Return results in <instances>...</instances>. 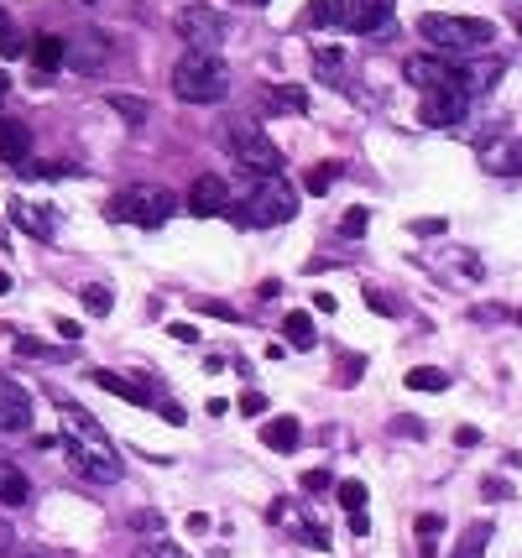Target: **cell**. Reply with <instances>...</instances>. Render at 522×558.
I'll return each instance as SVG.
<instances>
[{
  "label": "cell",
  "mask_w": 522,
  "mask_h": 558,
  "mask_svg": "<svg viewBox=\"0 0 522 558\" xmlns=\"http://www.w3.org/2000/svg\"><path fill=\"white\" fill-rule=\"evenodd\" d=\"M53 407H58V418H63V438H68V465L79 469V475H90V480H99V486L121 480V454H116V438L105 434V428H99L90 412L73 402V397L53 392Z\"/></svg>",
  "instance_id": "cell-1"
},
{
  "label": "cell",
  "mask_w": 522,
  "mask_h": 558,
  "mask_svg": "<svg viewBox=\"0 0 522 558\" xmlns=\"http://www.w3.org/2000/svg\"><path fill=\"white\" fill-rule=\"evenodd\" d=\"M173 94L184 105H219L230 94V68L215 53H193L188 47L184 58L173 63Z\"/></svg>",
  "instance_id": "cell-2"
},
{
  "label": "cell",
  "mask_w": 522,
  "mask_h": 558,
  "mask_svg": "<svg viewBox=\"0 0 522 558\" xmlns=\"http://www.w3.org/2000/svg\"><path fill=\"white\" fill-rule=\"evenodd\" d=\"M418 37L433 53H481V47L496 42V27L481 21V16H439V11H429V16H418Z\"/></svg>",
  "instance_id": "cell-3"
},
{
  "label": "cell",
  "mask_w": 522,
  "mask_h": 558,
  "mask_svg": "<svg viewBox=\"0 0 522 558\" xmlns=\"http://www.w3.org/2000/svg\"><path fill=\"white\" fill-rule=\"evenodd\" d=\"M293 215H298V188L287 183V178H256L246 188V199H241V209H235V219L241 224H256V230L287 224Z\"/></svg>",
  "instance_id": "cell-4"
},
{
  "label": "cell",
  "mask_w": 522,
  "mask_h": 558,
  "mask_svg": "<svg viewBox=\"0 0 522 558\" xmlns=\"http://www.w3.org/2000/svg\"><path fill=\"white\" fill-rule=\"evenodd\" d=\"M178 209V199L167 193V188H125V193H116L110 199V209L105 215L110 219H125V224H141V230H157L162 219Z\"/></svg>",
  "instance_id": "cell-5"
},
{
  "label": "cell",
  "mask_w": 522,
  "mask_h": 558,
  "mask_svg": "<svg viewBox=\"0 0 522 558\" xmlns=\"http://www.w3.org/2000/svg\"><path fill=\"white\" fill-rule=\"evenodd\" d=\"M225 141H230V152L241 156V167H251L256 178H282V147L267 141V131L261 125H230L225 131Z\"/></svg>",
  "instance_id": "cell-6"
},
{
  "label": "cell",
  "mask_w": 522,
  "mask_h": 558,
  "mask_svg": "<svg viewBox=\"0 0 522 558\" xmlns=\"http://www.w3.org/2000/svg\"><path fill=\"white\" fill-rule=\"evenodd\" d=\"M173 27H178L184 42H193V53H215L219 42H225V16H219L215 5H184L173 16Z\"/></svg>",
  "instance_id": "cell-7"
},
{
  "label": "cell",
  "mask_w": 522,
  "mask_h": 558,
  "mask_svg": "<svg viewBox=\"0 0 522 558\" xmlns=\"http://www.w3.org/2000/svg\"><path fill=\"white\" fill-rule=\"evenodd\" d=\"M465 110H470V94L460 84H444V89H429L424 94V105H418V121L433 125V131H449V125L465 121Z\"/></svg>",
  "instance_id": "cell-8"
},
{
  "label": "cell",
  "mask_w": 522,
  "mask_h": 558,
  "mask_svg": "<svg viewBox=\"0 0 522 558\" xmlns=\"http://www.w3.org/2000/svg\"><path fill=\"white\" fill-rule=\"evenodd\" d=\"M230 209V188H225V178L219 173H204V178H193V188H188V215L193 219H215Z\"/></svg>",
  "instance_id": "cell-9"
},
{
  "label": "cell",
  "mask_w": 522,
  "mask_h": 558,
  "mask_svg": "<svg viewBox=\"0 0 522 558\" xmlns=\"http://www.w3.org/2000/svg\"><path fill=\"white\" fill-rule=\"evenodd\" d=\"M31 428V392L0 376V434H27Z\"/></svg>",
  "instance_id": "cell-10"
},
{
  "label": "cell",
  "mask_w": 522,
  "mask_h": 558,
  "mask_svg": "<svg viewBox=\"0 0 522 558\" xmlns=\"http://www.w3.org/2000/svg\"><path fill=\"white\" fill-rule=\"evenodd\" d=\"M392 11H398L392 0H350V5H345V27L366 37V31L392 27Z\"/></svg>",
  "instance_id": "cell-11"
},
{
  "label": "cell",
  "mask_w": 522,
  "mask_h": 558,
  "mask_svg": "<svg viewBox=\"0 0 522 558\" xmlns=\"http://www.w3.org/2000/svg\"><path fill=\"white\" fill-rule=\"evenodd\" d=\"M407 84H418V89L429 94V89H444V84H455V63H444V58H407Z\"/></svg>",
  "instance_id": "cell-12"
},
{
  "label": "cell",
  "mask_w": 522,
  "mask_h": 558,
  "mask_svg": "<svg viewBox=\"0 0 522 558\" xmlns=\"http://www.w3.org/2000/svg\"><path fill=\"white\" fill-rule=\"evenodd\" d=\"M94 376V386L99 392H110V397H121V402H136V407H152V386L147 381H131V376H116V371H90Z\"/></svg>",
  "instance_id": "cell-13"
},
{
  "label": "cell",
  "mask_w": 522,
  "mask_h": 558,
  "mask_svg": "<svg viewBox=\"0 0 522 558\" xmlns=\"http://www.w3.org/2000/svg\"><path fill=\"white\" fill-rule=\"evenodd\" d=\"M68 58H73V68H79V73H99V68H105V58H110L105 31H84V37H73Z\"/></svg>",
  "instance_id": "cell-14"
},
{
  "label": "cell",
  "mask_w": 522,
  "mask_h": 558,
  "mask_svg": "<svg viewBox=\"0 0 522 558\" xmlns=\"http://www.w3.org/2000/svg\"><path fill=\"white\" fill-rule=\"evenodd\" d=\"M27 156H31V125L0 121V162H5V167H21Z\"/></svg>",
  "instance_id": "cell-15"
},
{
  "label": "cell",
  "mask_w": 522,
  "mask_h": 558,
  "mask_svg": "<svg viewBox=\"0 0 522 558\" xmlns=\"http://www.w3.org/2000/svg\"><path fill=\"white\" fill-rule=\"evenodd\" d=\"M261 444L277 449V454H293L304 444V423L298 418H272V423H261Z\"/></svg>",
  "instance_id": "cell-16"
},
{
  "label": "cell",
  "mask_w": 522,
  "mask_h": 558,
  "mask_svg": "<svg viewBox=\"0 0 522 558\" xmlns=\"http://www.w3.org/2000/svg\"><path fill=\"white\" fill-rule=\"evenodd\" d=\"M63 63H68V42H63V37L47 31V37L31 42V68H37V73H58Z\"/></svg>",
  "instance_id": "cell-17"
},
{
  "label": "cell",
  "mask_w": 522,
  "mask_h": 558,
  "mask_svg": "<svg viewBox=\"0 0 522 558\" xmlns=\"http://www.w3.org/2000/svg\"><path fill=\"white\" fill-rule=\"evenodd\" d=\"M31 501V486L16 460H0V506H27Z\"/></svg>",
  "instance_id": "cell-18"
},
{
  "label": "cell",
  "mask_w": 522,
  "mask_h": 558,
  "mask_svg": "<svg viewBox=\"0 0 522 558\" xmlns=\"http://www.w3.org/2000/svg\"><path fill=\"white\" fill-rule=\"evenodd\" d=\"M304 27H345V0H308Z\"/></svg>",
  "instance_id": "cell-19"
},
{
  "label": "cell",
  "mask_w": 522,
  "mask_h": 558,
  "mask_svg": "<svg viewBox=\"0 0 522 558\" xmlns=\"http://www.w3.org/2000/svg\"><path fill=\"white\" fill-rule=\"evenodd\" d=\"M282 329H287V344H293V350H313V344H319L313 318H308V313H287V318H282Z\"/></svg>",
  "instance_id": "cell-20"
},
{
  "label": "cell",
  "mask_w": 522,
  "mask_h": 558,
  "mask_svg": "<svg viewBox=\"0 0 522 558\" xmlns=\"http://www.w3.org/2000/svg\"><path fill=\"white\" fill-rule=\"evenodd\" d=\"M486 543H492V522H470L465 537H460V548H455L449 558H481L486 554Z\"/></svg>",
  "instance_id": "cell-21"
},
{
  "label": "cell",
  "mask_w": 522,
  "mask_h": 558,
  "mask_svg": "<svg viewBox=\"0 0 522 558\" xmlns=\"http://www.w3.org/2000/svg\"><path fill=\"white\" fill-rule=\"evenodd\" d=\"M402 381H407L413 392H449V376L439 371V366H413Z\"/></svg>",
  "instance_id": "cell-22"
},
{
  "label": "cell",
  "mask_w": 522,
  "mask_h": 558,
  "mask_svg": "<svg viewBox=\"0 0 522 558\" xmlns=\"http://www.w3.org/2000/svg\"><path fill=\"white\" fill-rule=\"evenodd\" d=\"M79 303H84V313L105 318V313L116 309V292H110V287H99V282H90V287H79Z\"/></svg>",
  "instance_id": "cell-23"
},
{
  "label": "cell",
  "mask_w": 522,
  "mask_h": 558,
  "mask_svg": "<svg viewBox=\"0 0 522 558\" xmlns=\"http://www.w3.org/2000/svg\"><path fill=\"white\" fill-rule=\"evenodd\" d=\"M439 532H444V517L424 512V517H418V558H439V543H433Z\"/></svg>",
  "instance_id": "cell-24"
},
{
  "label": "cell",
  "mask_w": 522,
  "mask_h": 558,
  "mask_svg": "<svg viewBox=\"0 0 522 558\" xmlns=\"http://www.w3.org/2000/svg\"><path fill=\"white\" fill-rule=\"evenodd\" d=\"M335 178H339V162H319V167H308L304 193H313V199H324V193L335 188Z\"/></svg>",
  "instance_id": "cell-25"
},
{
  "label": "cell",
  "mask_w": 522,
  "mask_h": 558,
  "mask_svg": "<svg viewBox=\"0 0 522 558\" xmlns=\"http://www.w3.org/2000/svg\"><path fill=\"white\" fill-rule=\"evenodd\" d=\"M110 110L131 125H147V99H136V94H110Z\"/></svg>",
  "instance_id": "cell-26"
},
{
  "label": "cell",
  "mask_w": 522,
  "mask_h": 558,
  "mask_svg": "<svg viewBox=\"0 0 522 558\" xmlns=\"http://www.w3.org/2000/svg\"><path fill=\"white\" fill-rule=\"evenodd\" d=\"M335 496H339V506H345L350 517H355V512H366V480H339Z\"/></svg>",
  "instance_id": "cell-27"
},
{
  "label": "cell",
  "mask_w": 522,
  "mask_h": 558,
  "mask_svg": "<svg viewBox=\"0 0 522 558\" xmlns=\"http://www.w3.org/2000/svg\"><path fill=\"white\" fill-rule=\"evenodd\" d=\"M11 219H16L21 230H31L37 241H47V235H53V224H47V219L37 215V209H27V204H11Z\"/></svg>",
  "instance_id": "cell-28"
},
{
  "label": "cell",
  "mask_w": 522,
  "mask_h": 558,
  "mask_svg": "<svg viewBox=\"0 0 522 558\" xmlns=\"http://www.w3.org/2000/svg\"><path fill=\"white\" fill-rule=\"evenodd\" d=\"M272 105H277V110H293V115H304V110H308V94L298 89V84H277V89H272Z\"/></svg>",
  "instance_id": "cell-29"
},
{
  "label": "cell",
  "mask_w": 522,
  "mask_h": 558,
  "mask_svg": "<svg viewBox=\"0 0 522 558\" xmlns=\"http://www.w3.org/2000/svg\"><path fill=\"white\" fill-rule=\"evenodd\" d=\"M298 486H304V496H324V491L335 486V475H329V469H304V480H298Z\"/></svg>",
  "instance_id": "cell-30"
},
{
  "label": "cell",
  "mask_w": 522,
  "mask_h": 558,
  "mask_svg": "<svg viewBox=\"0 0 522 558\" xmlns=\"http://www.w3.org/2000/svg\"><path fill=\"white\" fill-rule=\"evenodd\" d=\"M366 230H371V209H350V215L339 219V235H350V241L366 235Z\"/></svg>",
  "instance_id": "cell-31"
},
{
  "label": "cell",
  "mask_w": 522,
  "mask_h": 558,
  "mask_svg": "<svg viewBox=\"0 0 522 558\" xmlns=\"http://www.w3.org/2000/svg\"><path fill=\"white\" fill-rule=\"evenodd\" d=\"M366 309L371 313H381V318H398V303H392V298H387V292H376V287H366Z\"/></svg>",
  "instance_id": "cell-32"
},
{
  "label": "cell",
  "mask_w": 522,
  "mask_h": 558,
  "mask_svg": "<svg viewBox=\"0 0 522 558\" xmlns=\"http://www.w3.org/2000/svg\"><path fill=\"white\" fill-rule=\"evenodd\" d=\"M496 173H518V178H522V141H512L507 152L496 156Z\"/></svg>",
  "instance_id": "cell-33"
},
{
  "label": "cell",
  "mask_w": 522,
  "mask_h": 558,
  "mask_svg": "<svg viewBox=\"0 0 522 558\" xmlns=\"http://www.w3.org/2000/svg\"><path fill=\"white\" fill-rule=\"evenodd\" d=\"M298 532H304L308 548H329V532L319 528V522H298Z\"/></svg>",
  "instance_id": "cell-34"
},
{
  "label": "cell",
  "mask_w": 522,
  "mask_h": 558,
  "mask_svg": "<svg viewBox=\"0 0 522 558\" xmlns=\"http://www.w3.org/2000/svg\"><path fill=\"white\" fill-rule=\"evenodd\" d=\"M261 412H267V397L261 392H246L241 397V418H261Z\"/></svg>",
  "instance_id": "cell-35"
},
{
  "label": "cell",
  "mask_w": 522,
  "mask_h": 558,
  "mask_svg": "<svg viewBox=\"0 0 522 558\" xmlns=\"http://www.w3.org/2000/svg\"><path fill=\"white\" fill-rule=\"evenodd\" d=\"M313 68H319V73H335V68H339V53H335V47H319V53H313Z\"/></svg>",
  "instance_id": "cell-36"
},
{
  "label": "cell",
  "mask_w": 522,
  "mask_h": 558,
  "mask_svg": "<svg viewBox=\"0 0 522 558\" xmlns=\"http://www.w3.org/2000/svg\"><path fill=\"white\" fill-rule=\"evenodd\" d=\"M167 334L178 344H199V329H193V324H167Z\"/></svg>",
  "instance_id": "cell-37"
},
{
  "label": "cell",
  "mask_w": 522,
  "mask_h": 558,
  "mask_svg": "<svg viewBox=\"0 0 522 558\" xmlns=\"http://www.w3.org/2000/svg\"><path fill=\"white\" fill-rule=\"evenodd\" d=\"M455 444H460V449H475V444H481V428L460 423V428H455Z\"/></svg>",
  "instance_id": "cell-38"
},
{
  "label": "cell",
  "mask_w": 522,
  "mask_h": 558,
  "mask_svg": "<svg viewBox=\"0 0 522 558\" xmlns=\"http://www.w3.org/2000/svg\"><path fill=\"white\" fill-rule=\"evenodd\" d=\"M481 491H486V496H492V501H512V486H507V480H486Z\"/></svg>",
  "instance_id": "cell-39"
},
{
  "label": "cell",
  "mask_w": 522,
  "mask_h": 558,
  "mask_svg": "<svg viewBox=\"0 0 522 558\" xmlns=\"http://www.w3.org/2000/svg\"><path fill=\"white\" fill-rule=\"evenodd\" d=\"M204 313H215V318H225V324H235V318H241V313L230 309V303H215V298L204 303Z\"/></svg>",
  "instance_id": "cell-40"
},
{
  "label": "cell",
  "mask_w": 522,
  "mask_h": 558,
  "mask_svg": "<svg viewBox=\"0 0 522 558\" xmlns=\"http://www.w3.org/2000/svg\"><path fill=\"white\" fill-rule=\"evenodd\" d=\"M188 532H193V537H204V532H210V517H204V512H188V522H184Z\"/></svg>",
  "instance_id": "cell-41"
},
{
  "label": "cell",
  "mask_w": 522,
  "mask_h": 558,
  "mask_svg": "<svg viewBox=\"0 0 522 558\" xmlns=\"http://www.w3.org/2000/svg\"><path fill=\"white\" fill-rule=\"evenodd\" d=\"M339 381H345V386H350V381H355V371H361V355H345V360H339Z\"/></svg>",
  "instance_id": "cell-42"
},
{
  "label": "cell",
  "mask_w": 522,
  "mask_h": 558,
  "mask_svg": "<svg viewBox=\"0 0 522 558\" xmlns=\"http://www.w3.org/2000/svg\"><path fill=\"white\" fill-rule=\"evenodd\" d=\"M444 230V219H413V235H439Z\"/></svg>",
  "instance_id": "cell-43"
},
{
  "label": "cell",
  "mask_w": 522,
  "mask_h": 558,
  "mask_svg": "<svg viewBox=\"0 0 522 558\" xmlns=\"http://www.w3.org/2000/svg\"><path fill=\"white\" fill-rule=\"evenodd\" d=\"M162 418H167L173 428H184V423H188V418H184V407H178V402H162Z\"/></svg>",
  "instance_id": "cell-44"
},
{
  "label": "cell",
  "mask_w": 522,
  "mask_h": 558,
  "mask_svg": "<svg viewBox=\"0 0 522 558\" xmlns=\"http://www.w3.org/2000/svg\"><path fill=\"white\" fill-rule=\"evenodd\" d=\"M58 334L68 344H79V334H84V329H79V324H73V318H58Z\"/></svg>",
  "instance_id": "cell-45"
},
{
  "label": "cell",
  "mask_w": 522,
  "mask_h": 558,
  "mask_svg": "<svg viewBox=\"0 0 522 558\" xmlns=\"http://www.w3.org/2000/svg\"><path fill=\"white\" fill-rule=\"evenodd\" d=\"M392 434H407V438H424V434H429V428H424V423H407V418H402V423H392Z\"/></svg>",
  "instance_id": "cell-46"
},
{
  "label": "cell",
  "mask_w": 522,
  "mask_h": 558,
  "mask_svg": "<svg viewBox=\"0 0 522 558\" xmlns=\"http://www.w3.org/2000/svg\"><path fill=\"white\" fill-rule=\"evenodd\" d=\"M350 532H355V537H366V532H371V517H366V512H355V517H350Z\"/></svg>",
  "instance_id": "cell-47"
},
{
  "label": "cell",
  "mask_w": 522,
  "mask_h": 558,
  "mask_svg": "<svg viewBox=\"0 0 522 558\" xmlns=\"http://www.w3.org/2000/svg\"><path fill=\"white\" fill-rule=\"evenodd\" d=\"M11 543H16V532H11V522L0 517V554H11Z\"/></svg>",
  "instance_id": "cell-48"
},
{
  "label": "cell",
  "mask_w": 522,
  "mask_h": 558,
  "mask_svg": "<svg viewBox=\"0 0 522 558\" xmlns=\"http://www.w3.org/2000/svg\"><path fill=\"white\" fill-rule=\"evenodd\" d=\"M204 412H210V418H225V412H230V402H225V397H210V402H204Z\"/></svg>",
  "instance_id": "cell-49"
},
{
  "label": "cell",
  "mask_w": 522,
  "mask_h": 558,
  "mask_svg": "<svg viewBox=\"0 0 522 558\" xmlns=\"http://www.w3.org/2000/svg\"><path fill=\"white\" fill-rule=\"evenodd\" d=\"M5 292H11V272H5V266H0V298H5Z\"/></svg>",
  "instance_id": "cell-50"
},
{
  "label": "cell",
  "mask_w": 522,
  "mask_h": 558,
  "mask_svg": "<svg viewBox=\"0 0 522 558\" xmlns=\"http://www.w3.org/2000/svg\"><path fill=\"white\" fill-rule=\"evenodd\" d=\"M0 37H16V31H11V16H5V11H0Z\"/></svg>",
  "instance_id": "cell-51"
},
{
  "label": "cell",
  "mask_w": 522,
  "mask_h": 558,
  "mask_svg": "<svg viewBox=\"0 0 522 558\" xmlns=\"http://www.w3.org/2000/svg\"><path fill=\"white\" fill-rule=\"evenodd\" d=\"M5 89H11V79H5V68H0V94H5Z\"/></svg>",
  "instance_id": "cell-52"
},
{
  "label": "cell",
  "mask_w": 522,
  "mask_h": 558,
  "mask_svg": "<svg viewBox=\"0 0 522 558\" xmlns=\"http://www.w3.org/2000/svg\"><path fill=\"white\" fill-rule=\"evenodd\" d=\"M251 5H272V0H251Z\"/></svg>",
  "instance_id": "cell-53"
},
{
  "label": "cell",
  "mask_w": 522,
  "mask_h": 558,
  "mask_svg": "<svg viewBox=\"0 0 522 558\" xmlns=\"http://www.w3.org/2000/svg\"><path fill=\"white\" fill-rule=\"evenodd\" d=\"M518 324H522V313H518Z\"/></svg>",
  "instance_id": "cell-54"
},
{
  "label": "cell",
  "mask_w": 522,
  "mask_h": 558,
  "mask_svg": "<svg viewBox=\"0 0 522 558\" xmlns=\"http://www.w3.org/2000/svg\"><path fill=\"white\" fill-rule=\"evenodd\" d=\"M141 558H152V554H141Z\"/></svg>",
  "instance_id": "cell-55"
}]
</instances>
